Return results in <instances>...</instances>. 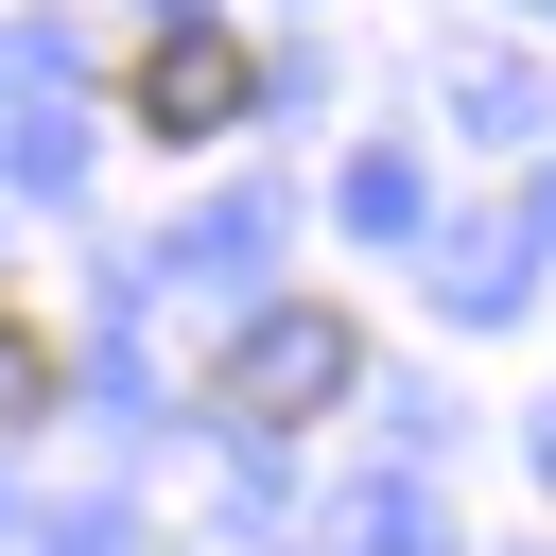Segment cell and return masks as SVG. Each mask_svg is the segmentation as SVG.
Listing matches in <instances>:
<instances>
[{"label":"cell","mask_w":556,"mask_h":556,"mask_svg":"<svg viewBox=\"0 0 556 556\" xmlns=\"http://www.w3.org/2000/svg\"><path fill=\"white\" fill-rule=\"evenodd\" d=\"M348 382H365V330H348L330 295H278V313H261V330L208 365V417H243V434H295V417H330Z\"/></svg>","instance_id":"obj_1"},{"label":"cell","mask_w":556,"mask_h":556,"mask_svg":"<svg viewBox=\"0 0 556 556\" xmlns=\"http://www.w3.org/2000/svg\"><path fill=\"white\" fill-rule=\"evenodd\" d=\"M243 104H261V52H243L226 17H174V35L122 52V122H139V139H226Z\"/></svg>","instance_id":"obj_2"},{"label":"cell","mask_w":556,"mask_h":556,"mask_svg":"<svg viewBox=\"0 0 556 556\" xmlns=\"http://www.w3.org/2000/svg\"><path fill=\"white\" fill-rule=\"evenodd\" d=\"M52 382H70V348H52V330L0 295V434H17V417H52Z\"/></svg>","instance_id":"obj_3"}]
</instances>
